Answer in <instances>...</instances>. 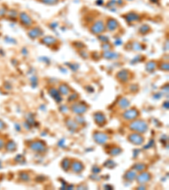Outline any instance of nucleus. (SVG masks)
<instances>
[{"instance_id":"nucleus-17","label":"nucleus","mask_w":169,"mask_h":190,"mask_svg":"<svg viewBox=\"0 0 169 190\" xmlns=\"http://www.w3.org/2000/svg\"><path fill=\"white\" fill-rule=\"evenodd\" d=\"M63 90V91H62V94H63V95H67L69 91V89L68 87H66L64 85H60V87H59V91H61Z\"/></svg>"},{"instance_id":"nucleus-18","label":"nucleus","mask_w":169,"mask_h":190,"mask_svg":"<svg viewBox=\"0 0 169 190\" xmlns=\"http://www.w3.org/2000/svg\"><path fill=\"white\" fill-rule=\"evenodd\" d=\"M43 2H45L46 4H53L57 2V0H43Z\"/></svg>"},{"instance_id":"nucleus-9","label":"nucleus","mask_w":169,"mask_h":190,"mask_svg":"<svg viewBox=\"0 0 169 190\" xmlns=\"http://www.w3.org/2000/svg\"><path fill=\"white\" fill-rule=\"evenodd\" d=\"M31 148L32 150H35L37 152H42L45 149V145L41 142H35L31 144Z\"/></svg>"},{"instance_id":"nucleus-1","label":"nucleus","mask_w":169,"mask_h":190,"mask_svg":"<svg viewBox=\"0 0 169 190\" xmlns=\"http://www.w3.org/2000/svg\"><path fill=\"white\" fill-rule=\"evenodd\" d=\"M129 129L139 134H144L148 129V124L144 120H137L129 124Z\"/></svg>"},{"instance_id":"nucleus-12","label":"nucleus","mask_w":169,"mask_h":190,"mask_svg":"<svg viewBox=\"0 0 169 190\" xmlns=\"http://www.w3.org/2000/svg\"><path fill=\"white\" fill-rule=\"evenodd\" d=\"M118 105H119V107L121 108V109H126V108L129 106V102H128L127 99L123 98V99L118 102Z\"/></svg>"},{"instance_id":"nucleus-4","label":"nucleus","mask_w":169,"mask_h":190,"mask_svg":"<svg viewBox=\"0 0 169 190\" xmlns=\"http://www.w3.org/2000/svg\"><path fill=\"white\" fill-rule=\"evenodd\" d=\"M139 111L135 108H132V109H129V110H127L125 113L123 114V117L124 119L126 120H128V121H131V120H134L135 118H137L139 116Z\"/></svg>"},{"instance_id":"nucleus-5","label":"nucleus","mask_w":169,"mask_h":190,"mask_svg":"<svg viewBox=\"0 0 169 190\" xmlns=\"http://www.w3.org/2000/svg\"><path fill=\"white\" fill-rule=\"evenodd\" d=\"M94 120L97 124H98L99 126H103V124L106 123V118L105 115L103 113H94Z\"/></svg>"},{"instance_id":"nucleus-7","label":"nucleus","mask_w":169,"mask_h":190,"mask_svg":"<svg viewBox=\"0 0 169 190\" xmlns=\"http://www.w3.org/2000/svg\"><path fill=\"white\" fill-rule=\"evenodd\" d=\"M72 111L77 114H82L87 111V108L84 104L79 103V104H75L72 107Z\"/></svg>"},{"instance_id":"nucleus-15","label":"nucleus","mask_w":169,"mask_h":190,"mask_svg":"<svg viewBox=\"0 0 169 190\" xmlns=\"http://www.w3.org/2000/svg\"><path fill=\"white\" fill-rule=\"evenodd\" d=\"M145 168H146V166L142 163H137L134 166V169L135 171H139V172H143L144 170H145Z\"/></svg>"},{"instance_id":"nucleus-11","label":"nucleus","mask_w":169,"mask_h":190,"mask_svg":"<svg viewBox=\"0 0 169 190\" xmlns=\"http://www.w3.org/2000/svg\"><path fill=\"white\" fill-rule=\"evenodd\" d=\"M135 177H136V175H135V172H134V171H128L127 172H126V174L124 175V178L126 180H128V181H132L135 178Z\"/></svg>"},{"instance_id":"nucleus-8","label":"nucleus","mask_w":169,"mask_h":190,"mask_svg":"<svg viewBox=\"0 0 169 190\" xmlns=\"http://www.w3.org/2000/svg\"><path fill=\"white\" fill-rule=\"evenodd\" d=\"M151 174L149 172H144L139 175L138 177H137V180H138V182L139 183H147L148 181L151 180Z\"/></svg>"},{"instance_id":"nucleus-3","label":"nucleus","mask_w":169,"mask_h":190,"mask_svg":"<svg viewBox=\"0 0 169 190\" xmlns=\"http://www.w3.org/2000/svg\"><path fill=\"white\" fill-rule=\"evenodd\" d=\"M128 139L131 143H133L134 144H136V145H140L144 143V137L139 133L129 134Z\"/></svg>"},{"instance_id":"nucleus-6","label":"nucleus","mask_w":169,"mask_h":190,"mask_svg":"<svg viewBox=\"0 0 169 190\" xmlns=\"http://www.w3.org/2000/svg\"><path fill=\"white\" fill-rule=\"evenodd\" d=\"M70 168L71 170L74 172H75V173H80V172H81L82 171L84 170V165L82 164L80 161H74V162H72L71 165H70Z\"/></svg>"},{"instance_id":"nucleus-10","label":"nucleus","mask_w":169,"mask_h":190,"mask_svg":"<svg viewBox=\"0 0 169 190\" xmlns=\"http://www.w3.org/2000/svg\"><path fill=\"white\" fill-rule=\"evenodd\" d=\"M104 30V25H103V21H99L97 22L92 27V31L94 33L97 34V33H101L102 31Z\"/></svg>"},{"instance_id":"nucleus-13","label":"nucleus","mask_w":169,"mask_h":190,"mask_svg":"<svg viewBox=\"0 0 169 190\" xmlns=\"http://www.w3.org/2000/svg\"><path fill=\"white\" fill-rule=\"evenodd\" d=\"M70 165H71V162H70L69 159L66 158V159L63 160V163H62V167L63 168V170L68 171V170L70 168Z\"/></svg>"},{"instance_id":"nucleus-16","label":"nucleus","mask_w":169,"mask_h":190,"mask_svg":"<svg viewBox=\"0 0 169 190\" xmlns=\"http://www.w3.org/2000/svg\"><path fill=\"white\" fill-rule=\"evenodd\" d=\"M122 152V149H120V148H114L111 150V152H110V154L112 155H118V154H120Z\"/></svg>"},{"instance_id":"nucleus-2","label":"nucleus","mask_w":169,"mask_h":190,"mask_svg":"<svg viewBox=\"0 0 169 190\" xmlns=\"http://www.w3.org/2000/svg\"><path fill=\"white\" fill-rule=\"evenodd\" d=\"M93 139L97 144H106L108 140V136L103 132H95L93 134Z\"/></svg>"},{"instance_id":"nucleus-14","label":"nucleus","mask_w":169,"mask_h":190,"mask_svg":"<svg viewBox=\"0 0 169 190\" xmlns=\"http://www.w3.org/2000/svg\"><path fill=\"white\" fill-rule=\"evenodd\" d=\"M21 20H23V22H24V24L25 25H30L31 23V19H30V17L26 15V13H23L22 15H21Z\"/></svg>"}]
</instances>
